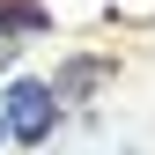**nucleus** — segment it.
<instances>
[{"mask_svg":"<svg viewBox=\"0 0 155 155\" xmlns=\"http://www.w3.org/2000/svg\"><path fill=\"white\" fill-rule=\"evenodd\" d=\"M52 118H59V104H52V81H15L8 96H0V133L8 140H22V148H37L52 133Z\"/></svg>","mask_w":155,"mask_h":155,"instance_id":"nucleus-1","label":"nucleus"},{"mask_svg":"<svg viewBox=\"0 0 155 155\" xmlns=\"http://www.w3.org/2000/svg\"><path fill=\"white\" fill-rule=\"evenodd\" d=\"M8 59H15V30L0 22V67H8Z\"/></svg>","mask_w":155,"mask_h":155,"instance_id":"nucleus-2","label":"nucleus"}]
</instances>
